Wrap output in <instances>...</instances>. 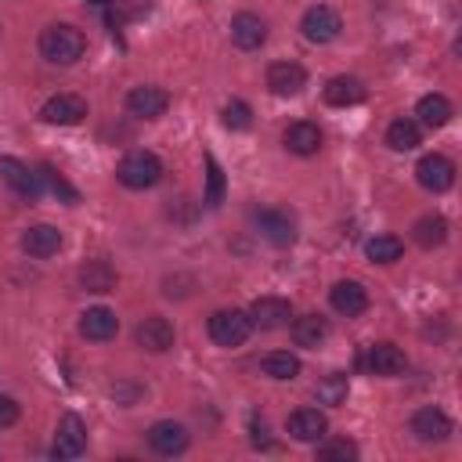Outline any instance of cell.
Segmentation results:
<instances>
[{
  "label": "cell",
  "instance_id": "cell-1",
  "mask_svg": "<svg viewBox=\"0 0 462 462\" xmlns=\"http://www.w3.org/2000/svg\"><path fill=\"white\" fill-rule=\"evenodd\" d=\"M40 54L51 65H76L87 54V36L69 22H54L40 32Z\"/></svg>",
  "mask_w": 462,
  "mask_h": 462
},
{
  "label": "cell",
  "instance_id": "cell-2",
  "mask_svg": "<svg viewBox=\"0 0 462 462\" xmlns=\"http://www.w3.org/2000/svg\"><path fill=\"white\" fill-rule=\"evenodd\" d=\"M116 177H119L123 188L144 191V188H152V184L162 180V159H159L155 152H148V148H134V152H126V155L119 159Z\"/></svg>",
  "mask_w": 462,
  "mask_h": 462
},
{
  "label": "cell",
  "instance_id": "cell-3",
  "mask_svg": "<svg viewBox=\"0 0 462 462\" xmlns=\"http://www.w3.org/2000/svg\"><path fill=\"white\" fill-rule=\"evenodd\" d=\"M249 332H253L249 310L231 307V310H217V314L209 318V339H213L217 346H242V343L249 339Z\"/></svg>",
  "mask_w": 462,
  "mask_h": 462
},
{
  "label": "cell",
  "instance_id": "cell-4",
  "mask_svg": "<svg viewBox=\"0 0 462 462\" xmlns=\"http://www.w3.org/2000/svg\"><path fill=\"white\" fill-rule=\"evenodd\" d=\"M300 29H303V36H307L310 43H332V40L339 36V29H343V18H339L336 7H328V4H314V7L303 11Z\"/></svg>",
  "mask_w": 462,
  "mask_h": 462
},
{
  "label": "cell",
  "instance_id": "cell-5",
  "mask_svg": "<svg viewBox=\"0 0 462 462\" xmlns=\"http://www.w3.org/2000/svg\"><path fill=\"white\" fill-rule=\"evenodd\" d=\"M411 433H415V440H422V444H440V440H448L451 437V419H448V411L444 408H437V404H422V408H415V415H411Z\"/></svg>",
  "mask_w": 462,
  "mask_h": 462
},
{
  "label": "cell",
  "instance_id": "cell-6",
  "mask_svg": "<svg viewBox=\"0 0 462 462\" xmlns=\"http://www.w3.org/2000/svg\"><path fill=\"white\" fill-rule=\"evenodd\" d=\"M415 180H419L426 191L440 195V191H448V188L455 184V162H451L448 155H440V152H430V155H422V159L415 162Z\"/></svg>",
  "mask_w": 462,
  "mask_h": 462
},
{
  "label": "cell",
  "instance_id": "cell-7",
  "mask_svg": "<svg viewBox=\"0 0 462 462\" xmlns=\"http://www.w3.org/2000/svg\"><path fill=\"white\" fill-rule=\"evenodd\" d=\"M83 448H87V422L79 419V415H61L58 419V430H54V448H51V455L54 458H79L83 455Z\"/></svg>",
  "mask_w": 462,
  "mask_h": 462
},
{
  "label": "cell",
  "instance_id": "cell-8",
  "mask_svg": "<svg viewBox=\"0 0 462 462\" xmlns=\"http://www.w3.org/2000/svg\"><path fill=\"white\" fill-rule=\"evenodd\" d=\"M83 116H87V101L79 94H54L40 108V119L51 126H76L83 123Z\"/></svg>",
  "mask_w": 462,
  "mask_h": 462
},
{
  "label": "cell",
  "instance_id": "cell-9",
  "mask_svg": "<svg viewBox=\"0 0 462 462\" xmlns=\"http://www.w3.org/2000/svg\"><path fill=\"white\" fill-rule=\"evenodd\" d=\"M188 430L180 426V422H173V419H159V422H152L148 426V448L155 451V455H166V458H173V455H180L184 448H188Z\"/></svg>",
  "mask_w": 462,
  "mask_h": 462
},
{
  "label": "cell",
  "instance_id": "cell-10",
  "mask_svg": "<svg viewBox=\"0 0 462 462\" xmlns=\"http://www.w3.org/2000/svg\"><path fill=\"white\" fill-rule=\"evenodd\" d=\"M134 339H137L141 350H148V354H162V350L173 346V325H170L162 314H148V318L137 321Z\"/></svg>",
  "mask_w": 462,
  "mask_h": 462
},
{
  "label": "cell",
  "instance_id": "cell-11",
  "mask_svg": "<svg viewBox=\"0 0 462 462\" xmlns=\"http://www.w3.org/2000/svg\"><path fill=\"white\" fill-rule=\"evenodd\" d=\"M285 430H289V437L300 440V444H318V440L328 433V419H325V411H318V408H296V411L285 419Z\"/></svg>",
  "mask_w": 462,
  "mask_h": 462
},
{
  "label": "cell",
  "instance_id": "cell-12",
  "mask_svg": "<svg viewBox=\"0 0 462 462\" xmlns=\"http://www.w3.org/2000/svg\"><path fill=\"white\" fill-rule=\"evenodd\" d=\"M307 87V69L296 61H274L267 69V90L278 97H296Z\"/></svg>",
  "mask_w": 462,
  "mask_h": 462
},
{
  "label": "cell",
  "instance_id": "cell-13",
  "mask_svg": "<svg viewBox=\"0 0 462 462\" xmlns=\"http://www.w3.org/2000/svg\"><path fill=\"white\" fill-rule=\"evenodd\" d=\"M166 105H170V94L162 87H152V83L134 87L126 94V112L137 116V119H159L166 112Z\"/></svg>",
  "mask_w": 462,
  "mask_h": 462
},
{
  "label": "cell",
  "instance_id": "cell-14",
  "mask_svg": "<svg viewBox=\"0 0 462 462\" xmlns=\"http://www.w3.org/2000/svg\"><path fill=\"white\" fill-rule=\"evenodd\" d=\"M253 224H256V231H260L271 245H292V242H296V224H292V217L282 213V209H260V213H253Z\"/></svg>",
  "mask_w": 462,
  "mask_h": 462
},
{
  "label": "cell",
  "instance_id": "cell-15",
  "mask_svg": "<svg viewBox=\"0 0 462 462\" xmlns=\"http://www.w3.org/2000/svg\"><path fill=\"white\" fill-rule=\"evenodd\" d=\"M328 303H332L336 314L357 318V314L368 310V289H365L361 282H350V278H346V282H336L332 292H328Z\"/></svg>",
  "mask_w": 462,
  "mask_h": 462
},
{
  "label": "cell",
  "instance_id": "cell-16",
  "mask_svg": "<svg viewBox=\"0 0 462 462\" xmlns=\"http://www.w3.org/2000/svg\"><path fill=\"white\" fill-rule=\"evenodd\" d=\"M263 40H267V22H263L260 14L238 11V14L231 18V43H235V47L256 51V47H263Z\"/></svg>",
  "mask_w": 462,
  "mask_h": 462
},
{
  "label": "cell",
  "instance_id": "cell-17",
  "mask_svg": "<svg viewBox=\"0 0 462 462\" xmlns=\"http://www.w3.org/2000/svg\"><path fill=\"white\" fill-rule=\"evenodd\" d=\"M289 318H292V307H289V300H282V296H260V300H253V307H249V321H253L256 328H285Z\"/></svg>",
  "mask_w": 462,
  "mask_h": 462
},
{
  "label": "cell",
  "instance_id": "cell-18",
  "mask_svg": "<svg viewBox=\"0 0 462 462\" xmlns=\"http://www.w3.org/2000/svg\"><path fill=\"white\" fill-rule=\"evenodd\" d=\"M119 332V318L108 310V307H87L79 314V336L83 339H94V343H105Z\"/></svg>",
  "mask_w": 462,
  "mask_h": 462
},
{
  "label": "cell",
  "instance_id": "cell-19",
  "mask_svg": "<svg viewBox=\"0 0 462 462\" xmlns=\"http://www.w3.org/2000/svg\"><path fill=\"white\" fill-rule=\"evenodd\" d=\"M0 180L4 184H11L22 199H36L40 195V177L25 166V162H18V159H11V155H0Z\"/></svg>",
  "mask_w": 462,
  "mask_h": 462
},
{
  "label": "cell",
  "instance_id": "cell-20",
  "mask_svg": "<svg viewBox=\"0 0 462 462\" xmlns=\"http://www.w3.org/2000/svg\"><path fill=\"white\" fill-rule=\"evenodd\" d=\"M282 141H285V148H289L292 155H314V152L321 148V130H318V123H310V119H296V123L285 126Z\"/></svg>",
  "mask_w": 462,
  "mask_h": 462
},
{
  "label": "cell",
  "instance_id": "cell-21",
  "mask_svg": "<svg viewBox=\"0 0 462 462\" xmlns=\"http://www.w3.org/2000/svg\"><path fill=\"white\" fill-rule=\"evenodd\" d=\"M22 249L29 256H36V260H47V256H54L61 249V231L51 227V224H32L22 235Z\"/></svg>",
  "mask_w": 462,
  "mask_h": 462
},
{
  "label": "cell",
  "instance_id": "cell-22",
  "mask_svg": "<svg viewBox=\"0 0 462 462\" xmlns=\"http://www.w3.org/2000/svg\"><path fill=\"white\" fill-rule=\"evenodd\" d=\"M365 365H368L375 375H401L404 365H408V357H404V350H401L397 343H375V346H368Z\"/></svg>",
  "mask_w": 462,
  "mask_h": 462
},
{
  "label": "cell",
  "instance_id": "cell-23",
  "mask_svg": "<svg viewBox=\"0 0 462 462\" xmlns=\"http://www.w3.org/2000/svg\"><path fill=\"white\" fill-rule=\"evenodd\" d=\"M79 285H83L87 292H112V289L119 285V274H116V267L105 263V260H87V263L79 267Z\"/></svg>",
  "mask_w": 462,
  "mask_h": 462
},
{
  "label": "cell",
  "instance_id": "cell-24",
  "mask_svg": "<svg viewBox=\"0 0 462 462\" xmlns=\"http://www.w3.org/2000/svg\"><path fill=\"white\" fill-rule=\"evenodd\" d=\"M325 101L336 105V108L357 105V101H365V83L354 79V76H332V79L325 83Z\"/></svg>",
  "mask_w": 462,
  "mask_h": 462
},
{
  "label": "cell",
  "instance_id": "cell-25",
  "mask_svg": "<svg viewBox=\"0 0 462 462\" xmlns=\"http://www.w3.org/2000/svg\"><path fill=\"white\" fill-rule=\"evenodd\" d=\"M415 116H419L422 126L440 130V126L451 119V101H448L444 94H422L419 105H415Z\"/></svg>",
  "mask_w": 462,
  "mask_h": 462
},
{
  "label": "cell",
  "instance_id": "cell-26",
  "mask_svg": "<svg viewBox=\"0 0 462 462\" xmlns=\"http://www.w3.org/2000/svg\"><path fill=\"white\" fill-rule=\"evenodd\" d=\"M411 235H415V242H419L422 249H437V245L448 242V220H444L440 213H426V217H419V220L411 224Z\"/></svg>",
  "mask_w": 462,
  "mask_h": 462
},
{
  "label": "cell",
  "instance_id": "cell-27",
  "mask_svg": "<svg viewBox=\"0 0 462 462\" xmlns=\"http://www.w3.org/2000/svg\"><path fill=\"white\" fill-rule=\"evenodd\" d=\"M328 336V321L321 314H303L292 321V339L296 346H321Z\"/></svg>",
  "mask_w": 462,
  "mask_h": 462
},
{
  "label": "cell",
  "instance_id": "cell-28",
  "mask_svg": "<svg viewBox=\"0 0 462 462\" xmlns=\"http://www.w3.org/2000/svg\"><path fill=\"white\" fill-rule=\"evenodd\" d=\"M386 144H390L393 152H411V148H419V144H422L419 123H415V119H393V123L386 126Z\"/></svg>",
  "mask_w": 462,
  "mask_h": 462
},
{
  "label": "cell",
  "instance_id": "cell-29",
  "mask_svg": "<svg viewBox=\"0 0 462 462\" xmlns=\"http://www.w3.org/2000/svg\"><path fill=\"white\" fill-rule=\"evenodd\" d=\"M401 253H404V242L397 235H375L365 242V256L372 263H393V260H401Z\"/></svg>",
  "mask_w": 462,
  "mask_h": 462
},
{
  "label": "cell",
  "instance_id": "cell-30",
  "mask_svg": "<svg viewBox=\"0 0 462 462\" xmlns=\"http://www.w3.org/2000/svg\"><path fill=\"white\" fill-rule=\"evenodd\" d=\"M36 177H40V188H47L51 195H58L61 202H69V206H76V202H79V191H76V188H72V184H69V180L51 166V162H43V166L36 170Z\"/></svg>",
  "mask_w": 462,
  "mask_h": 462
},
{
  "label": "cell",
  "instance_id": "cell-31",
  "mask_svg": "<svg viewBox=\"0 0 462 462\" xmlns=\"http://www.w3.org/2000/svg\"><path fill=\"white\" fill-rule=\"evenodd\" d=\"M263 375H271V379H278V383L296 379V375H300V357L289 354V350H271V354L263 357Z\"/></svg>",
  "mask_w": 462,
  "mask_h": 462
},
{
  "label": "cell",
  "instance_id": "cell-32",
  "mask_svg": "<svg viewBox=\"0 0 462 462\" xmlns=\"http://www.w3.org/2000/svg\"><path fill=\"white\" fill-rule=\"evenodd\" d=\"M346 390H350V383H346V375L343 372H328L318 386H314V397L321 401V404H343L346 401Z\"/></svg>",
  "mask_w": 462,
  "mask_h": 462
},
{
  "label": "cell",
  "instance_id": "cell-33",
  "mask_svg": "<svg viewBox=\"0 0 462 462\" xmlns=\"http://www.w3.org/2000/svg\"><path fill=\"white\" fill-rule=\"evenodd\" d=\"M202 202H206L209 209H217V206L224 202V170L217 166L213 155H206V195H202Z\"/></svg>",
  "mask_w": 462,
  "mask_h": 462
},
{
  "label": "cell",
  "instance_id": "cell-34",
  "mask_svg": "<svg viewBox=\"0 0 462 462\" xmlns=\"http://www.w3.org/2000/svg\"><path fill=\"white\" fill-rule=\"evenodd\" d=\"M220 123H224L227 130H249V126H253V108L235 97V101H227V105L220 108Z\"/></svg>",
  "mask_w": 462,
  "mask_h": 462
},
{
  "label": "cell",
  "instance_id": "cell-35",
  "mask_svg": "<svg viewBox=\"0 0 462 462\" xmlns=\"http://www.w3.org/2000/svg\"><path fill=\"white\" fill-rule=\"evenodd\" d=\"M318 458H321V462H354V458H357V444L346 440V437L325 440V444L318 448Z\"/></svg>",
  "mask_w": 462,
  "mask_h": 462
},
{
  "label": "cell",
  "instance_id": "cell-36",
  "mask_svg": "<svg viewBox=\"0 0 462 462\" xmlns=\"http://www.w3.org/2000/svg\"><path fill=\"white\" fill-rule=\"evenodd\" d=\"M18 415H22L18 401H14V397H7V393H0V430H4V426H14V422H18Z\"/></svg>",
  "mask_w": 462,
  "mask_h": 462
},
{
  "label": "cell",
  "instance_id": "cell-37",
  "mask_svg": "<svg viewBox=\"0 0 462 462\" xmlns=\"http://www.w3.org/2000/svg\"><path fill=\"white\" fill-rule=\"evenodd\" d=\"M253 448H271V437H267V422L263 419H253Z\"/></svg>",
  "mask_w": 462,
  "mask_h": 462
},
{
  "label": "cell",
  "instance_id": "cell-38",
  "mask_svg": "<svg viewBox=\"0 0 462 462\" xmlns=\"http://www.w3.org/2000/svg\"><path fill=\"white\" fill-rule=\"evenodd\" d=\"M112 393H116V401H123V404H134V397H137L141 390H137V386H123V383H116V386H112Z\"/></svg>",
  "mask_w": 462,
  "mask_h": 462
},
{
  "label": "cell",
  "instance_id": "cell-39",
  "mask_svg": "<svg viewBox=\"0 0 462 462\" xmlns=\"http://www.w3.org/2000/svg\"><path fill=\"white\" fill-rule=\"evenodd\" d=\"M87 4H112V0H87Z\"/></svg>",
  "mask_w": 462,
  "mask_h": 462
}]
</instances>
